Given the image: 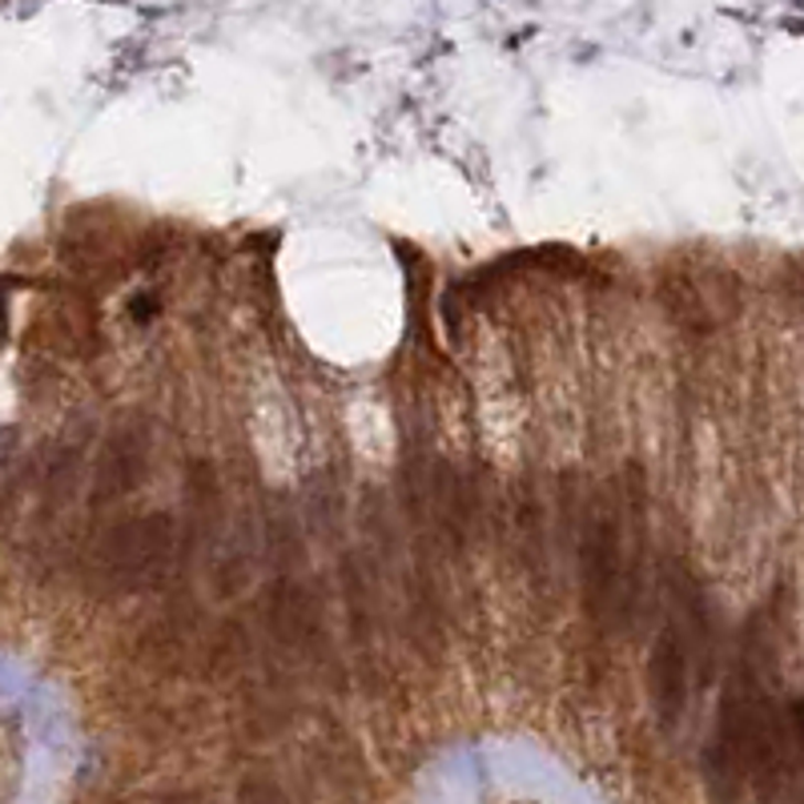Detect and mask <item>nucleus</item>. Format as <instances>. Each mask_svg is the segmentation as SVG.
Returning <instances> with one entry per match:
<instances>
[{
    "instance_id": "2",
    "label": "nucleus",
    "mask_w": 804,
    "mask_h": 804,
    "mask_svg": "<svg viewBox=\"0 0 804 804\" xmlns=\"http://www.w3.org/2000/svg\"><path fill=\"white\" fill-rule=\"evenodd\" d=\"M579 567L588 588L591 615H608L620 608L623 596V547H620V515L612 507L591 511L583 539H579Z\"/></svg>"
},
{
    "instance_id": "3",
    "label": "nucleus",
    "mask_w": 804,
    "mask_h": 804,
    "mask_svg": "<svg viewBox=\"0 0 804 804\" xmlns=\"http://www.w3.org/2000/svg\"><path fill=\"white\" fill-rule=\"evenodd\" d=\"M688 635L668 623L660 632L656 647H652V664H647V676H652V700H656V716L664 725H676L688 708Z\"/></svg>"
},
{
    "instance_id": "1",
    "label": "nucleus",
    "mask_w": 804,
    "mask_h": 804,
    "mask_svg": "<svg viewBox=\"0 0 804 804\" xmlns=\"http://www.w3.org/2000/svg\"><path fill=\"white\" fill-rule=\"evenodd\" d=\"M173 547H178L173 519L161 511H149V515L109 527L93 551V564H97V576L117 591L153 588L170 571Z\"/></svg>"
},
{
    "instance_id": "4",
    "label": "nucleus",
    "mask_w": 804,
    "mask_h": 804,
    "mask_svg": "<svg viewBox=\"0 0 804 804\" xmlns=\"http://www.w3.org/2000/svg\"><path fill=\"white\" fill-rule=\"evenodd\" d=\"M141 475H146V442H141V435H117L105 447L101 467H97V503H114V499L129 495Z\"/></svg>"
}]
</instances>
